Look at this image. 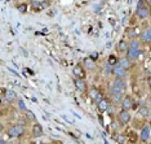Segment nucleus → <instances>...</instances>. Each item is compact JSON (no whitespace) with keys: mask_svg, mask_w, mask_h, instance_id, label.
Instances as JSON below:
<instances>
[{"mask_svg":"<svg viewBox=\"0 0 151 144\" xmlns=\"http://www.w3.org/2000/svg\"><path fill=\"white\" fill-rule=\"evenodd\" d=\"M23 134H25V126H22L21 123L11 125L6 129V135L9 139H19L23 136Z\"/></svg>","mask_w":151,"mask_h":144,"instance_id":"1","label":"nucleus"},{"mask_svg":"<svg viewBox=\"0 0 151 144\" xmlns=\"http://www.w3.org/2000/svg\"><path fill=\"white\" fill-rule=\"evenodd\" d=\"M84 68L88 70H94L96 69V64H94V60L91 59V57H88V59L84 60Z\"/></svg>","mask_w":151,"mask_h":144,"instance_id":"18","label":"nucleus"},{"mask_svg":"<svg viewBox=\"0 0 151 144\" xmlns=\"http://www.w3.org/2000/svg\"><path fill=\"white\" fill-rule=\"evenodd\" d=\"M26 119L27 121H35V116H34V113L31 111L26 112Z\"/></svg>","mask_w":151,"mask_h":144,"instance_id":"25","label":"nucleus"},{"mask_svg":"<svg viewBox=\"0 0 151 144\" xmlns=\"http://www.w3.org/2000/svg\"><path fill=\"white\" fill-rule=\"evenodd\" d=\"M141 40L143 43H151V25L143 29V31L141 33Z\"/></svg>","mask_w":151,"mask_h":144,"instance_id":"11","label":"nucleus"},{"mask_svg":"<svg viewBox=\"0 0 151 144\" xmlns=\"http://www.w3.org/2000/svg\"><path fill=\"white\" fill-rule=\"evenodd\" d=\"M112 74L115 75V78H127V74H128V70L125 69V68H123L122 65H120L119 63L114 65L112 66Z\"/></svg>","mask_w":151,"mask_h":144,"instance_id":"4","label":"nucleus"},{"mask_svg":"<svg viewBox=\"0 0 151 144\" xmlns=\"http://www.w3.org/2000/svg\"><path fill=\"white\" fill-rule=\"evenodd\" d=\"M74 84H75V88L80 92H85V90H87V82H85V78H75Z\"/></svg>","mask_w":151,"mask_h":144,"instance_id":"9","label":"nucleus"},{"mask_svg":"<svg viewBox=\"0 0 151 144\" xmlns=\"http://www.w3.org/2000/svg\"><path fill=\"white\" fill-rule=\"evenodd\" d=\"M99 94V91L98 90H96V88H93V90L91 91V94H89V97L92 99V101H94V99L97 97V95Z\"/></svg>","mask_w":151,"mask_h":144,"instance_id":"26","label":"nucleus"},{"mask_svg":"<svg viewBox=\"0 0 151 144\" xmlns=\"http://www.w3.org/2000/svg\"><path fill=\"white\" fill-rule=\"evenodd\" d=\"M73 74H74L75 78H85V75H87V74H85L84 65H81V64L75 65L74 69H73Z\"/></svg>","mask_w":151,"mask_h":144,"instance_id":"6","label":"nucleus"},{"mask_svg":"<svg viewBox=\"0 0 151 144\" xmlns=\"http://www.w3.org/2000/svg\"><path fill=\"white\" fill-rule=\"evenodd\" d=\"M150 17H151V7H150Z\"/></svg>","mask_w":151,"mask_h":144,"instance_id":"31","label":"nucleus"},{"mask_svg":"<svg viewBox=\"0 0 151 144\" xmlns=\"http://www.w3.org/2000/svg\"><path fill=\"white\" fill-rule=\"evenodd\" d=\"M149 123L151 125V113H150V116H149Z\"/></svg>","mask_w":151,"mask_h":144,"instance_id":"30","label":"nucleus"},{"mask_svg":"<svg viewBox=\"0 0 151 144\" xmlns=\"http://www.w3.org/2000/svg\"><path fill=\"white\" fill-rule=\"evenodd\" d=\"M128 48H129V43L127 42V40H124V39L119 40L118 46H116V49H118L119 52H122V53H125L127 51H128Z\"/></svg>","mask_w":151,"mask_h":144,"instance_id":"15","label":"nucleus"},{"mask_svg":"<svg viewBox=\"0 0 151 144\" xmlns=\"http://www.w3.org/2000/svg\"><path fill=\"white\" fill-rule=\"evenodd\" d=\"M43 126L40 125V123H34L32 126V136L34 138H40V136H43Z\"/></svg>","mask_w":151,"mask_h":144,"instance_id":"14","label":"nucleus"},{"mask_svg":"<svg viewBox=\"0 0 151 144\" xmlns=\"http://www.w3.org/2000/svg\"><path fill=\"white\" fill-rule=\"evenodd\" d=\"M130 119H132V116H130L129 111L122 109V111L118 113V121H119V123H122V125H127V123H129Z\"/></svg>","mask_w":151,"mask_h":144,"instance_id":"5","label":"nucleus"},{"mask_svg":"<svg viewBox=\"0 0 151 144\" xmlns=\"http://www.w3.org/2000/svg\"><path fill=\"white\" fill-rule=\"evenodd\" d=\"M120 107H122V109H125V111H130V109L133 108V100H132V97H130L129 95H125L124 97H123L122 103H120Z\"/></svg>","mask_w":151,"mask_h":144,"instance_id":"10","label":"nucleus"},{"mask_svg":"<svg viewBox=\"0 0 151 144\" xmlns=\"http://www.w3.org/2000/svg\"><path fill=\"white\" fill-rule=\"evenodd\" d=\"M102 99H104V95H102V92H99V94L97 95V97H96V99H94V103H96V104H98V103H99V101H101V100H102Z\"/></svg>","mask_w":151,"mask_h":144,"instance_id":"27","label":"nucleus"},{"mask_svg":"<svg viewBox=\"0 0 151 144\" xmlns=\"http://www.w3.org/2000/svg\"><path fill=\"white\" fill-rule=\"evenodd\" d=\"M111 87H115V88H118V90L124 91L125 87H127V83H125L124 78H115V81L111 83Z\"/></svg>","mask_w":151,"mask_h":144,"instance_id":"13","label":"nucleus"},{"mask_svg":"<svg viewBox=\"0 0 151 144\" xmlns=\"http://www.w3.org/2000/svg\"><path fill=\"white\" fill-rule=\"evenodd\" d=\"M91 59H93V60H96V59H97V53L94 52V55H93V56H91Z\"/></svg>","mask_w":151,"mask_h":144,"instance_id":"28","label":"nucleus"},{"mask_svg":"<svg viewBox=\"0 0 151 144\" xmlns=\"http://www.w3.org/2000/svg\"><path fill=\"white\" fill-rule=\"evenodd\" d=\"M27 9H29V5H27L26 3H21V4L17 5V11H18L19 13H22V15H25V13L27 12Z\"/></svg>","mask_w":151,"mask_h":144,"instance_id":"21","label":"nucleus"},{"mask_svg":"<svg viewBox=\"0 0 151 144\" xmlns=\"http://www.w3.org/2000/svg\"><path fill=\"white\" fill-rule=\"evenodd\" d=\"M149 87H150V90H151V78H149Z\"/></svg>","mask_w":151,"mask_h":144,"instance_id":"29","label":"nucleus"},{"mask_svg":"<svg viewBox=\"0 0 151 144\" xmlns=\"http://www.w3.org/2000/svg\"><path fill=\"white\" fill-rule=\"evenodd\" d=\"M40 1H47V0H40Z\"/></svg>","mask_w":151,"mask_h":144,"instance_id":"32","label":"nucleus"},{"mask_svg":"<svg viewBox=\"0 0 151 144\" xmlns=\"http://www.w3.org/2000/svg\"><path fill=\"white\" fill-rule=\"evenodd\" d=\"M150 135H151L150 126H149V125H145V126H143V129L141 130V134H139V140H141V142H142V143L149 142Z\"/></svg>","mask_w":151,"mask_h":144,"instance_id":"8","label":"nucleus"},{"mask_svg":"<svg viewBox=\"0 0 151 144\" xmlns=\"http://www.w3.org/2000/svg\"><path fill=\"white\" fill-rule=\"evenodd\" d=\"M107 63H109L110 65H112V66H114V65H116V64L119 63V60H118V57H116V56H114V55H110Z\"/></svg>","mask_w":151,"mask_h":144,"instance_id":"22","label":"nucleus"},{"mask_svg":"<svg viewBox=\"0 0 151 144\" xmlns=\"http://www.w3.org/2000/svg\"><path fill=\"white\" fill-rule=\"evenodd\" d=\"M136 16L139 20H146L150 17V7L146 4L145 0H139L137 3V8H136Z\"/></svg>","mask_w":151,"mask_h":144,"instance_id":"2","label":"nucleus"},{"mask_svg":"<svg viewBox=\"0 0 151 144\" xmlns=\"http://www.w3.org/2000/svg\"><path fill=\"white\" fill-rule=\"evenodd\" d=\"M150 109L147 108V107H141L139 108V111H138V114L141 116V117H143V118H149V116H150Z\"/></svg>","mask_w":151,"mask_h":144,"instance_id":"20","label":"nucleus"},{"mask_svg":"<svg viewBox=\"0 0 151 144\" xmlns=\"http://www.w3.org/2000/svg\"><path fill=\"white\" fill-rule=\"evenodd\" d=\"M127 35L130 39H134L136 38V29H133V27H129V29H127Z\"/></svg>","mask_w":151,"mask_h":144,"instance_id":"24","label":"nucleus"},{"mask_svg":"<svg viewBox=\"0 0 151 144\" xmlns=\"http://www.w3.org/2000/svg\"><path fill=\"white\" fill-rule=\"evenodd\" d=\"M97 109H98L99 113H105L106 111H109V109H110V100H107V99L104 97L97 104Z\"/></svg>","mask_w":151,"mask_h":144,"instance_id":"12","label":"nucleus"},{"mask_svg":"<svg viewBox=\"0 0 151 144\" xmlns=\"http://www.w3.org/2000/svg\"><path fill=\"white\" fill-rule=\"evenodd\" d=\"M125 53H127L125 56L128 57V59H130L132 61H136L141 56V53L142 52H141L139 48H128V51H127Z\"/></svg>","mask_w":151,"mask_h":144,"instance_id":"7","label":"nucleus"},{"mask_svg":"<svg viewBox=\"0 0 151 144\" xmlns=\"http://www.w3.org/2000/svg\"><path fill=\"white\" fill-rule=\"evenodd\" d=\"M17 109H18L21 113H26L29 109H27V107H26V104H25V101L22 100V99H18L17 100Z\"/></svg>","mask_w":151,"mask_h":144,"instance_id":"19","label":"nucleus"},{"mask_svg":"<svg viewBox=\"0 0 151 144\" xmlns=\"http://www.w3.org/2000/svg\"><path fill=\"white\" fill-rule=\"evenodd\" d=\"M119 64L122 65L123 68H125L127 70H129L130 68H132V60L128 59V57H127V56H125V57H122V59L119 60Z\"/></svg>","mask_w":151,"mask_h":144,"instance_id":"17","label":"nucleus"},{"mask_svg":"<svg viewBox=\"0 0 151 144\" xmlns=\"http://www.w3.org/2000/svg\"><path fill=\"white\" fill-rule=\"evenodd\" d=\"M4 97H5V100L8 101V103H12V101H14V100H18V97H17V94L13 90H6Z\"/></svg>","mask_w":151,"mask_h":144,"instance_id":"16","label":"nucleus"},{"mask_svg":"<svg viewBox=\"0 0 151 144\" xmlns=\"http://www.w3.org/2000/svg\"><path fill=\"white\" fill-rule=\"evenodd\" d=\"M123 95H124V91L123 90H118L115 87H111L110 88V97L114 104H120L123 100Z\"/></svg>","mask_w":151,"mask_h":144,"instance_id":"3","label":"nucleus"},{"mask_svg":"<svg viewBox=\"0 0 151 144\" xmlns=\"http://www.w3.org/2000/svg\"><path fill=\"white\" fill-rule=\"evenodd\" d=\"M139 40L138 39H130V42H129V48H139Z\"/></svg>","mask_w":151,"mask_h":144,"instance_id":"23","label":"nucleus"}]
</instances>
